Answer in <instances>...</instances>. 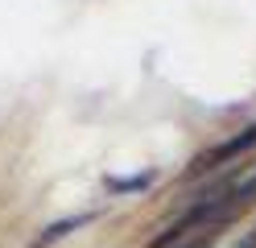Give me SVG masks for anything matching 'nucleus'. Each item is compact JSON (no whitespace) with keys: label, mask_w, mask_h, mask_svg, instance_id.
<instances>
[{"label":"nucleus","mask_w":256,"mask_h":248,"mask_svg":"<svg viewBox=\"0 0 256 248\" xmlns=\"http://www.w3.org/2000/svg\"><path fill=\"white\" fill-rule=\"evenodd\" d=\"M219 211H232V194H228V190H219V194H206L202 203H194V207H190V211L182 215L178 223H170V227L162 231V236H157V240H149L145 248H170V244H178V240H186L194 227H202L206 219H215Z\"/></svg>","instance_id":"nucleus-1"},{"label":"nucleus","mask_w":256,"mask_h":248,"mask_svg":"<svg viewBox=\"0 0 256 248\" xmlns=\"http://www.w3.org/2000/svg\"><path fill=\"white\" fill-rule=\"evenodd\" d=\"M248 149H256V120H252L248 128H240L236 137H228L223 145H215L206 157H198L194 170H215V165H228V161H236V157H244Z\"/></svg>","instance_id":"nucleus-2"},{"label":"nucleus","mask_w":256,"mask_h":248,"mask_svg":"<svg viewBox=\"0 0 256 248\" xmlns=\"http://www.w3.org/2000/svg\"><path fill=\"white\" fill-rule=\"evenodd\" d=\"M95 219H100V211H78V215H66V219H58V223H46V227H42V236L34 240V248H50V244L66 240L70 231L87 227V223H95Z\"/></svg>","instance_id":"nucleus-3"},{"label":"nucleus","mask_w":256,"mask_h":248,"mask_svg":"<svg viewBox=\"0 0 256 248\" xmlns=\"http://www.w3.org/2000/svg\"><path fill=\"white\" fill-rule=\"evenodd\" d=\"M153 170H140V174H132V178H116V174H112V178H104V186L112 190V194H140V190H149L153 186Z\"/></svg>","instance_id":"nucleus-4"},{"label":"nucleus","mask_w":256,"mask_h":248,"mask_svg":"<svg viewBox=\"0 0 256 248\" xmlns=\"http://www.w3.org/2000/svg\"><path fill=\"white\" fill-rule=\"evenodd\" d=\"M228 194H232V207H244V203H252V198H256V174H248V178L240 182V186H232Z\"/></svg>","instance_id":"nucleus-5"},{"label":"nucleus","mask_w":256,"mask_h":248,"mask_svg":"<svg viewBox=\"0 0 256 248\" xmlns=\"http://www.w3.org/2000/svg\"><path fill=\"white\" fill-rule=\"evenodd\" d=\"M215 244V231H206V236H198V240H190L186 248H211Z\"/></svg>","instance_id":"nucleus-6"},{"label":"nucleus","mask_w":256,"mask_h":248,"mask_svg":"<svg viewBox=\"0 0 256 248\" xmlns=\"http://www.w3.org/2000/svg\"><path fill=\"white\" fill-rule=\"evenodd\" d=\"M232 248H256V227H252V231H248V236H244V240H236V244H232Z\"/></svg>","instance_id":"nucleus-7"}]
</instances>
